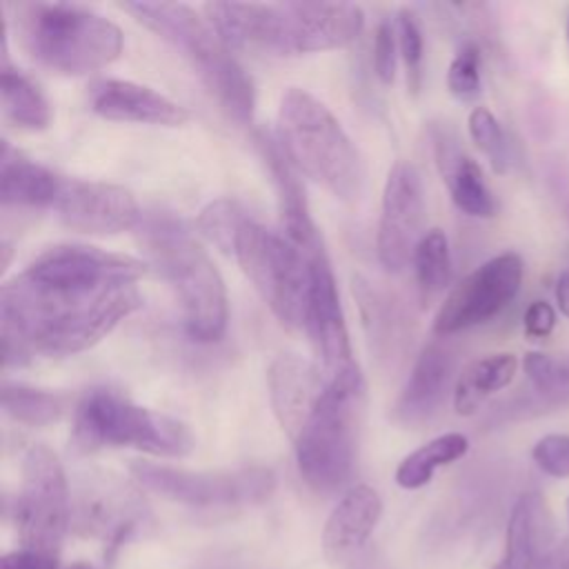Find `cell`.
<instances>
[{"label": "cell", "instance_id": "15", "mask_svg": "<svg viewBox=\"0 0 569 569\" xmlns=\"http://www.w3.org/2000/svg\"><path fill=\"white\" fill-rule=\"evenodd\" d=\"M289 56L329 51L353 42L365 11L353 2H282Z\"/></svg>", "mask_w": 569, "mask_h": 569}, {"label": "cell", "instance_id": "36", "mask_svg": "<svg viewBox=\"0 0 569 569\" xmlns=\"http://www.w3.org/2000/svg\"><path fill=\"white\" fill-rule=\"evenodd\" d=\"M531 458L540 471L551 478H569V436L567 433H547L533 449Z\"/></svg>", "mask_w": 569, "mask_h": 569}, {"label": "cell", "instance_id": "40", "mask_svg": "<svg viewBox=\"0 0 569 569\" xmlns=\"http://www.w3.org/2000/svg\"><path fill=\"white\" fill-rule=\"evenodd\" d=\"M556 302L565 318H569V273H560L556 282Z\"/></svg>", "mask_w": 569, "mask_h": 569}, {"label": "cell", "instance_id": "29", "mask_svg": "<svg viewBox=\"0 0 569 569\" xmlns=\"http://www.w3.org/2000/svg\"><path fill=\"white\" fill-rule=\"evenodd\" d=\"M0 402L9 418L29 427L51 425L60 420L64 411L62 396L47 389L29 387L22 382H9V380L2 382Z\"/></svg>", "mask_w": 569, "mask_h": 569}, {"label": "cell", "instance_id": "28", "mask_svg": "<svg viewBox=\"0 0 569 569\" xmlns=\"http://www.w3.org/2000/svg\"><path fill=\"white\" fill-rule=\"evenodd\" d=\"M469 451L467 436L458 431H447L429 442L420 445L416 451L405 456L396 469V482L402 489H420L427 482H431L433 473L440 467H447L456 460H460Z\"/></svg>", "mask_w": 569, "mask_h": 569}, {"label": "cell", "instance_id": "12", "mask_svg": "<svg viewBox=\"0 0 569 569\" xmlns=\"http://www.w3.org/2000/svg\"><path fill=\"white\" fill-rule=\"evenodd\" d=\"M425 220V193L418 169L411 162H396L385 180L380 220L376 236L378 260L387 271H402L420 242Z\"/></svg>", "mask_w": 569, "mask_h": 569}, {"label": "cell", "instance_id": "23", "mask_svg": "<svg viewBox=\"0 0 569 569\" xmlns=\"http://www.w3.org/2000/svg\"><path fill=\"white\" fill-rule=\"evenodd\" d=\"M451 371V353L440 345H429L413 362V369L393 405V420L407 427L427 422L445 400Z\"/></svg>", "mask_w": 569, "mask_h": 569}, {"label": "cell", "instance_id": "32", "mask_svg": "<svg viewBox=\"0 0 569 569\" xmlns=\"http://www.w3.org/2000/svg\"><path fill=\"white\" fill-rule=\"evenodd\" d=\"M469 136L476 147L487 156L496 173H507L511 164V147L498 118L487 107H473L467 118Z\"/></svg>", "mask_w": 569, "mask_h": 569}, {"label": "cell", "instance_id": "14", "mask_svg": "<svg viewBox=\"0 0 569 569\" xmlns=\"http://www.w3.org/2000/svg\"><path fill=\"white\" fill-rule=\"evenodd\" d=\"M309 258V293L305 329L322 360L325 373H336L353 367V351L349 342V329L345 322V311L340 305V293L336 276L327 251L322 247L307 253Z\"/></svg>", "mask_w": 569, "mask_h": 569}, {"label": "cell", "instance_id": "31", "mask_svg": "<svg viewBox=\"0 0 569 569\" xmlns=\"http://www.w3.org/2000/svg\"><path fill=\"white\" fill-rule=\"evenodd\" d=\"M249 218L244 207L233 198H218L211 200L200 213H198V229L200 233L213 242L224 253H231L233 240L242 222Z\"/></svg>", "mask_w": 569, "mask_h": 569}, {"label": "cell", "instance_id": "39", "mask_svg": "<svg viewBox=\"0 0 569 569\" xmlns=\"http://www.w3.org/2000/svg\"><path fill=\"white\" fill-rule=\"evenodd\" d=\"M0 569H60V560L58 556L20 547L2 556Z\"/></svg>", "mask_w": 569, "mask_h": 569}, {"label": "cell", "instance_id": "18", "mask_svg": "<svg viewBox=\"0 0 569 569\" xmlns=\"http://www.w3.org/2000/svg\"><path fill=\"white\" fill-rule=\"evenodd\" d=\"M89 107L104 120L138 122L158 127H182L189 111L164 93L120 78H107L91 84Z\"/></svg>", "mask_w": 569, "mask_h": 569}, {"label": "cell", "instance_id": "25", "mask_svg": "<svg viewBox=\"0 0 569 569\" xmlns=\"http://www.w3.org/2000/svg\"><path fill=\"white\" fill-rule=\"evenodd\" d=\"M62 178L64 176L56 173L53 169L20 156L7 142L2 144L0 198L4 207L51 209L60 191Z\"/></svg>", "mask_w": 569, "mask_h": 569}, {"label": "cell", "instance_id": "1", "mask_svg": "<svg viewBox=\"0 0 569 569\" xmlns=\"http://www.w3.org/2000/svg\"><path fill=\"white\" fill-rule=\"evenodd\" d=\"M144 273L142 260L89 244L42 251L0 289L4 369L33 353L60 358L100 342L142 307Z\"/></svg>", "mask_w": 569, "mask_h": 569}, {"label": "cell", "instance_id": "17", "mask_svg": "<svg viewBox=\"0 0 569 569\" xmlns=\"http://www.w3.org/2000/svg\"><path fill=\"white\" fill-rule=\"evenodd\" d=\"M202 13L231 49L289 56L282 2H207Z\"/></svg>", "mask_w": 569, "mask_h": 569}, {"label": "cell", "instance_id": "9", "mask_svg": "<svg viewBox=\"0 0 569 569\" xmlns=\"http://www.w3.org/2000/svg\"><path fill=\"white\" fill-rule=\"evenodd\" d=\"M129 471L144 491L198 509L260 505L276 489V476L267 467L189 471L136 460Z\"/></svg>", "mask_w": 569, "mask_h": 569}, {"label": "cell", "instance_id": "20", "mask_svg": "<svg viewBox=\"0 0 569 569\" xmlns=\"http://www.w3.org/2000/svg\"><path fill=\"white\" fill-rule=\"evenodd\" d=\"M327 385L325 369L296 356L280 353L267 369L271 409L282 431L291 438L316 407Z\"/></svg>", "mask_w": 569, "mask_h": 569}, {"label": "cell", "instance_id": "19", "mask_svg": "<svg viewBox=\"0 0 569 569\" xmlns=\"http://www.w3.org/2000/svg\"><path fill=\"white\" fill-rule=\"evenodd\" d=\"M253 142L258 149V156L262 158L273 187L278 191L280 213H282V227L284 233L305 251H313L322 247L316 222L311 218L305 187H302V173L296 169L291 158L284 153L278 138L264 129H258L253 133Z\"/></svg>", "mask_w": 569, "mask_h": 569}, {"label": "cell", "instance_id": "11", "mask_svg": "<svg viewBox=\"0 0 569 569\" xmlns=\"http://www.w3.org/2000/svg\"><path fill=\"white\" fill-rule=\"evenodd\" d=\"M525 262L516 251H505L467 273L440 302L433 331L451 336L493 320L518 296Z\"/></svg>", "mask_w": 569, "mask_h": 569}, {"label": "cell", "instance_id": "27", "mask_svg": "<svg viewBox=\"0 0 569 569\" xmlns=\"http://www.w3.org/2000/svg\"><path fill=\"white\" fill-rule=\"evenodd\" d=\"M0 100L4 116L27 131H42L51 122V104L40 87L20 69L2 60Z\"/></svg>", "mask_w": 569, "mask_h": 569}, {"label": "cell", "instance_id": "5", "mask_svg": "<svg viewBox=\"0 0 569 569\" xmlns=\"http://www.w3.org/2000/svg\"><path fill=\"white\" fill-rule=\"evenodd\" d=\"M13 27L33 62L64 76H87L109 67L124 42L116 22L69 2H20Z\"/></svg>", "mask_w": 569, "mask_h": 569}, {"label": "cell", "instance_id": "41", "mask_svg": "<svg viewBox=\"0 0 569 569\" xmlns=\"http://www.w3.org/2000/svg\"><path fill=\"white\" fill-rule=\"evenodd\" d=\"M540 569H569V556H567V547H565V549H560V547H553V549H551V551L545 556V560H542Z\"/></svg>", "mask_w": 569, "mask_h": 569}, {"label": "cell", "instance_id": "13", "mask_svg": "<svg viewBox=\"0 0 569 569\" xmlns=\"http://www.w3.org/2000/svg\"><path fill=\"white\" fill-rule=\"evenodd\" d=\"M51 209L69 229L96 236L127 231L142 218L136 196L127 187L67 176Z\"/></svg>", "mask_w": 569, "mask_h": 569}, {"label": "cell", "instance_id": "45", "mask_svg": "<svg viewBox=\"0 0 569 569\" xmlns=\"http://www.w3.org/2000/svg\"><path fill=\"white\" fill-rule=\"evenodd\" d=\"M567 216H569V207H567Z\"/></svg>", "mask_w": 569, "mask_h": 569}, {"label": "cell", "instance_id": "7", "mask_svg": "<svg viewBox=\"0 0 569 569\" xmlns=\"http://www.w3.org/2000/svg\"><path fill=\"white\" fill-rule=\"evenodd\" d=\"M71 438L82 451L131 447L167 458L187 456L196 447V438L184 422L147 409L109 387H93L82 393L73 411Z\"/></svg>", "mask_w": 569, "mask_h": 569}, {"label": "cell", "instance_id": "44", "mask_svg": "<svg viewBox=\"0 0 569 569\" xmlns=\"http://www.w3.org/2000/svg\"><path fill=\"white\" fill-rule=\"evenodd\" d=\"M567 38H569V18H567Z\"/></svg>", "mask_w": 569, "mask_h": 569}, {"label": "cell", "instance_id": "26", "mask_svg": "<svg viewBox=\"0 0 569 569\" xmlns=\"http://www.w3.org/2000/svg\"><path fill=\"white\" fill-rule=\"evenodd\" d=\"M518 371V358L509 351L489 353L471 360L453 382V409L460 416H471L496 391L511 385Z\"/></svg>", "mask_w": 569, "mask_h": 569}, {"label": "cell", "instance_id": "38", "mask_svg": "<svg viewBox=\"0 0 569 569\" xmlns=\"http://www.w3.org/2000/svg\"><path fill=\"white\" fill-rule=\"evenodd\" d=\"M522 327L529 338H547L556 327V309L545 300H533L525 309Z\"/></svg>", "mask_w": 569, "mask_h": 569}, {"label": "cell", "instance_id": "35", "mask_svg": "<svg viewBox=\"0 0 569 569\" xmlns=\"http://www.w3.org/2000/svg\"><path fill=\"white\" fill-rule=\"evenodd\" d=\"M522 369L533 389L545 398L569 396V367L542 351H529L522 358Z\"/></svg>", "mask_w": 569, "mask_h": 569}, {"label": "cell", "instance_id": "10", "mask_svg": "<svg viewBox=\"0 0 569 569\" xmlns=\"http://www.w3.org/2000/svg\"><path fill=\"white\" fill-rule=\"evenodd\" d=\"M16 525L24 549L51 556H58L71 527L67 473L60 458L44 445H33L24 453Z\"/></svg>", "mask_w": 569, "mask_h": 569}, {"label": "cell", "instance_id": "34", "mask_svg": "<svg viewBox=\"0 0 569 569\" xmlns=\"http://www.w3.org/2000/svg\"><path fill=\"white\" fill-rule=\"evenodd\" d=\"M447 89L462 102H471L480 96V49L476 42H465L451 58L447 69Z\"/></svg>", "mask_w": 569, "mask_h": 569}, {"label": "cell", "instance_id": "22", "mask_svg": "<svg viewBox=\"0 0 569 569\" xmlns=\"http://www.w3.org/2000/svg\"><path fill=\"white\" fill-rule=\"evenodd\" d=\"M553 547L549 509L540 493L527 491L511 507L505 553L493 569H540Z\"/></svg>", "mask_w": 569, "mask_h": 569}, {"label": "cell", "instance_id": "43", "mask_svg": "<svg viewBox=\"0 0 569 569\" xmlns=\"http://www.w3.org/2000/svg\"><path fill=\"white\" fill-rule=\"evenodd\" d=\"M71 569H93V567H89V565H82V562H78V565H73Z\"/></svg>", "mask_w": 569, "mask_h": 569}, {"label": "cell", "instance_id": "6", "mask_svg": "<svg viewBox=\"0 0 569 569\" xmlns=\"http://www.w3.org/2000/svg\"><path fill=\"white\" fill-rule=\"evenodd\" d=\"M365 411V378L358 365L327 373L311 413L289 438L302 480L316 493H333L349 480Z\"/></svg>", "mask_w": 569, "mask_h": 569}, {"label": "cell", "instance_id": "24", "mask_svg": "<svg viewBox=\"0 0 569 569\" xmlns=\"http://www.w3.org/2000/svg\"><path fill=\"white\" fill-rule=\"evenodd\" d=\"M382 516V498L369 485H353L331 509L322 529V551L336 562L360 549Z\"/></svg>", "mask_w": 569, "mask_h": 569}, {"label": "cell", "instance_id": "30", "mask_svg": "<svg viewBox=\"0 0 569 569\" xmlns=\"http://www.w3.org/2000/svg\"><path fill=\"white\" fill-rule=\"evenodd\" d=\"M413 273L425 300L438 296L451 280V251L442 229H429L413 251Z\"/></svg>", "mask_w": 569, "mask_h": 569}, {"label": "cell", "instance_id": "4", "mask_svg": "<svg viewBox=\"0 0 569 569\" xmlns=\"http://www.w3.org/2000/svg\"><path fill=\"white\" fill-rule=\"evenodd\" d=\"M276 138L296 169L342 202L360 200L365 162L340 120L313 93L287 87L278 102Z\"/></svg>", "mask_w": 569, "mask_h": 569}, {"label": "cell", "instance_id": "2", "mask_svg": "<svg viewBox=\"0 0 569 569\" xmlns=\"http://www.w3.org/2000/svg\"><path fill=\"white\" fill-rule=\"evenodd\" d=\"M138 229L151 264L180 302L187 336L198 342L220 340L229 322V296L211 256L173 216L149 213Z\"/></svg>", "mask_w": 569, "mask_h": 569}, {"label": "cell", "instance_id": "16", "mask_svg": "<svg viewBox=\"0 0 569 569\" xmlns=\"http://www.w3.org/2000/svg\"><path fill=\"white\" fill-rule=\"evenodd\" d=\"M140 518L138 496L113 478H87L71 500V527L87 538L120 542Z\"/></svg>", "mask_w": 569, "mask_h": 569}, {"label": "cell", "instance_id": "42", "mask_svg": "<svg viewBox=\"0 0 569 569\" xmlns=\"http://www.w3.org/2000/svg\"><path fill=\"white\" fill-rule=\"evenodd\" d=\"M567 525H569V498H567ZM567 556H569V533H567Z\"/></svg>", "mask_w": 569, "mask_h": 569}, {"label": "cell", "instance_id": "21", "mask_svg": "<svg viewBox=\"0 0 569 569\" xmlns=\"http://www.w3.org/2000/svg\"><path fill=\"white\" fill-rule=\"evenodd\" d=\"M433 156L453 204L473 218H491L496 200L485 182L480 164L460 147L458 136L447 127H433Z\"/></svg>", "mask_w": 569, "mask_h": 569}, {"label": "cell", "instance_id": "3", "mask_svg": "<svg viewBox=\"0 0 569 569\" xmlns=\"http://www.w3.org/2000/svg\"><path fill=\"white\" fill-rule=\"evenodd\" d=\"M122 9L169 42L198 73L220 109L238 124L253 118L256 89L204 13L182 2H124Z\"/></svg>", "mask_w": 569, "mask_h": 569}, {"label": "cell", "instance_id": "33", "mask_svg": "<svg viewBox=\"0 0 569 569\" xmlns=\"http://www.w3.org/2000/svg\"><path fill=\"white\" fill-rule=\"evenodd\" d=\"M396 33H398V51L407 69V84L413 93H418L422 82V58H425V40L422 29L413 11L400 9L396 16Z\"/></svg>", "mask_w": 569, "mask_h": 569}, {"label": "cell", "instance_id": "8", "mask_svg": "<svg viewBox=\"0 0 569 569\" xmlns=\"http://www.w3.org/2000/svg\"><path fill=\"white\" fill-rule=\"evenodd\" d=\"M231 256L280 325L305 327L309 258L287 233L249 216L236 233Z\"/></svg>", "mask_w": 569, "mask_h": 569}, {"label": "cell", "instance_id": "37", "mask_svg": "<svg viewBox=\"0 0 569 569\" xmlns=\"http://www.w3.org/2000/svg\"><path fill=\"white\" fill-rule=\"evenodd\" d=\"M398 33L396 22L380 20L373 31V71L382 84H391L398 64Z\"/></svg>", "mask_w": 569, "mask_h": 569}]
</instances>
